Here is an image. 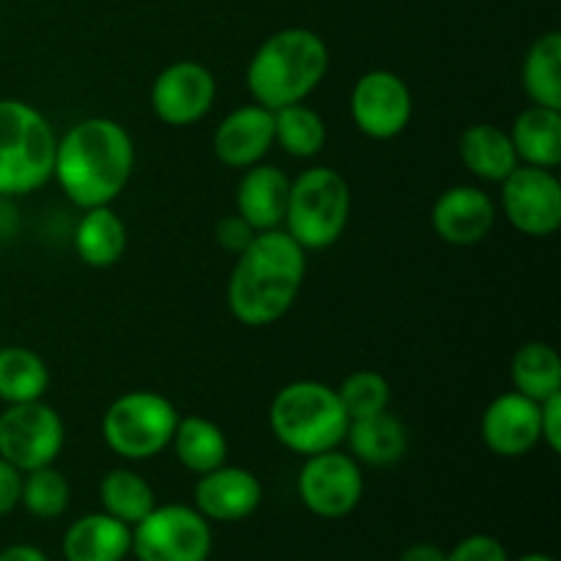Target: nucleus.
<instances>
[{
    "instance_id": "f257e3e1",
    "label": "nucleus",
    "mask_w": 561,
    "mask_h": 561,
    "mask_svg": "<svg viewBox=\"0 0 561 561\" xmlns=\"http://www.w3.org/2000/svg\"><path fill=\"white\" fill-rule=\"evenodd\" d=\"M135 140L107 115L77 121L58 137L53 179L77 208L113 206L135 173Z\"/></svg>"
},
{
    "instance_id": "f03ea898",
    "label": "nucleus",
    "mask_w": 561,
    "mask_h": 561,
    "mask_svg": "<svg viewBox=\"0 0 561 561\" xmlns=\"http://www.w3.org/2000/svg\"><path fill=\"white\" fill-rule=\"evenodd\" d=\"M307 277V250L283 228L255 233L244 252L236 255L228 279V310L250 329L283 321L296 305Z\"/></svg>"
},
{
    "instance_id": "7ed1b4c3",
    "label": "nucleus",
    "mask_w": 561,
    "mask_h": 561,
    "mask_svg": "<svg viewBox=\"0 0 561 561\" xmlns=\"http://www.w3.org/2000/svg\"><path fill=\"white\" fill-rule=\"evenodd\" d=\"M329 71V47L310 27L272 33L247 64V91L266 110L305 102Z\"/></svg>"
},
{
    "instance_id": "20e7f679",
    "label": "nucleus",
    "mask_w": 561,
    "mask_h": 561,
    "mask_svg": "<svg viewBox=\"0 0 561 561\" xmlns=\"http://www.w3.org/2000/svg\"><path fill=\"white\" fill-rule=\"evenodd\" d=\"M348 425L337 389L312 378L285 383L268 405L274 442L301 458L343 447Z\"/></svg>"
},
{
    "instance_id": "39448f33",
    "label": "nucleus",
    "mask_w": 561,
    "mask_h": 561,
    "mask_svg": "<svg viewBox=\"0 0 561 561\" xmlns=\"http://www.w3.org/2000/svg\"><path fill=\"white\" fill-rule=\"evenodd\" d=\"M58 135L42 110L0 99V192L22 197L53 181Z\"/></svg>"
},
{
    "instance_id": "423d86ee",
    "label": "nucleus",
    "mask_w": 561,
    "mask_h": 561,
    "mask_svg": "<svg viewBox=\"0 0 561 561\" xmlns=\"http://www.w3.org/2000/svg\"><path fill=\"white\" fill-rule=\"evenodd\" d=\"M351 219V186L340 170L316 164L290 179L283 230L307 252L329 250Z\"/></svg>"
},
{
    "instance_id": "0eeeda50",
    "label": "nucleus",
    "mask_w": 561,
    "mask_h": 561,
    "mask_svg": "<svg viewBox=\"0 0 561 561\" xmlns=\"http://www.w3.org/2000/svg\"><path fill=\"white\" fill-rule=\"evenodd\" d=\"M173 400L151 389H131L115 398L102 414V438L124 460H151L173 442L179 425Z\"/></svg>"
},
{
    "instance_id": "6e6552de",
    "label": "nucleus",
    "mask_w": 561,
    "mask_h": 561,
    "mask_svg": "<svg viewBox=\"0 0 561 561\" xmlns=\"http://www.w3.org/2000/svg\"><path fill=\"white\" fill-rule=\"evenodd\" d=\"M211 548V520L190 504H157L131 526V553L137 561H208Z\"/></svg>"
},
{
    "instance_id": "1a4fd4ad",
    "label": "nucleus",
    "mask_w": 561,
    "mask_h": 561,
    "mask_svg": "<svg viewBox=\"0 0 561 561\" xmlns=\"http://www.w3.org/2000/svg\"><path fill=\"white\" fill-rule=\"evenodd\" d=\"M296 491L301 504L323 520H340L354 513L365 499V471L351 453L327 449L305 458Z\"/></svg>"
},
{
    "instance_id": "9d476101",
    "label": "nucleus",
    "mask_w": 561,
    "mask_h": 561,
    "mask_svg": "<svg viewBox=\"0 0 561 561\" xmlns=\"http://www.w3.org/2000/svg\"><path fill=\"white\" fill-rule=\"evenodd\" d=\"M64 416L44 400L14 403L0 414V458L22 474L53 466L64 453Z\"/></svg>"
},
{
    "instance_id": "9b49d317",
    "label": "nucleus",
    "mask_w": 561,
    "mask_h": 561,
    "mask_svg": "<svg viewBox=\"0 0 561 561\" xmlns=\"http://www.w3.org/2000/svg\"><path fill=\"white\" fill-rule=\"evenodd\" d=\"M499 208L518 233L548 239L561 228V181L553 170L518 164L499 192Z\"/></svg>"
},
{
    "instance_id": "f8f14e48",
    "label": "nucleus",
    "mask_w": 561,
    "mask_h": 561,
    "mask_svg": "<svg viewBox=\"0 0 561 561\" xmlns=\"http://www.w3.org/2000/svg\"><path fill=\"white\" fill-rule=\"evenodd\" d=\"M414 115L409 82L387 69L365 71L351 88V121L370 140H394Z\"/></svg>"
},
{
    "instance_id": "ddd939ff",
    "label": "nucleus",
    "mask_w": 561,
    "mask_h": 561,
    "mask_svg": "<svg viewBox=\"0 0 561 561\" xmlns=\"http://www.w3.org/2000/svg\"><path fill=\"white\" fill-rule=\"evenodd\" d=\"M217 102V77L201 60L164 66L151 85V110L164 126L184 129L206 118Z\"/></svg>"
},
{
    "instance_id": "4468645a",
    "label": "nucleus",
    "mask_w": 561,
    "mask_h": 561,
    "mask_svg": "<svg viewBox=\"0 0 561 561\" xmlns=\"http://www.w3.org/2000/svg\"><path fill=\"white\" fill-rule=\"evenodd\" d=\"M496 201L474 184H455L436 197L431 225L444 244L474 247L491 236L496 225Z\"/></svg>"
},
{
    "instance_id": "2eb2a0df",
    "label": "nucleus",
    "mask_w": 561,
    "mask_h": 561,
    "mask_svg": "<svg viewBox=\"0 0 561 561\" xmlns=\"http://www.w3.org/2000/svg\"><path fill=\"white\" fill-rule=\"evenodd\" d=\"M480 433L499 458H524L540 444V403L510 389L485 405Z\"/></svg>"
},
{
    "instance_id": "dca6fc26",
    "label": "nucleus",
    "mask_w": 561,
    "mask_h": 561,
    "mask_svg": "<svg viewBox=\"0 0 561 561\" xmlns=\"http://www.w3.org/2000/svg\"><path fill=\"white\" fill-rule=\"evenodd\" d=\"M263 502V485L255 471L244 466L222 463L219 469L201 474L195 485V510L206 520L239 524L257 513Z\"/></svg>"
},
{
    "instance_id": "f3484780",
    "label": "nucleus",
    "mask_w": 561,
    "mask_h": 561,
    "mask_svg": "<svg viewBox=\"0 0 561 561\" xmlns=\"http://www.w3.org/2000/svg\"><path fill=\"white\" fill-rule=\"evenodd\" d=\"M214 157L230 170H247L263 162L274 148V113L261 104H244L225 115L214 129Z\"/></svg>"
},
{
    "instance_id": "a211bd4d",
    "label": "nucleus",
    "mask_w": 561,
    "mask_h": 561,
    "mask_svg": "<svg viewBox=\"0 0 561 561\" xmlns=\"http://www.w3.org/2000/svg\"><path fill=\"white\" fill-rule=\"evenodd\" d=\"M288 192L290 179L285 170L263 162L252 164L236 186V214H241L255 228V233L283 228Z\"/></svg>"
},
{
    "instance_id": "6ab92c4d",
    "label": "nucleus",
    "mask_w": 561,
    "mask_h": 561,
    "mask_svg": "<svg viewBox=\"0 0 561 561\" xmlns=\"http://www.w3.org/2000/svg\"><path fill=\"white\" fill-rule=\"evenodd\" d=\"M131 553V526L107 513H88L66 529V561H124Z\"/></svg>"
},
{
    "instance_id": "aec40b11",
    "label": "nucleus",
    "mask_w": 561,
    "mask_h": 561,
    "mask_svg": "<svg viewBox=\"0 0 561 561\" xmlns=\"http://www.w3.org/2000/svg\"><path fill=\"white\" fill-rule=\"evenodd\" d=\"M458 157L474 179L488 181V184H502L520 164L510 131L499 129L496 124L466 126L458 140Z\"/></svg>"
},
{
    "instance_id": "412c9836",
    "label": "nucleus",
    "mask_w": 561,
    "mask_h": 561,
    "mask_svg": "<svg viewBox=\"0 0 561 561\" xmlns=\"http://www.w3.org/2000/svg\"><path fill=\"white\" fill-rule=\"evenodd\" d=\"M507 131L520 164L546 170L561 164V110L531 104L520 110Z\"/></svg>"
},
{
    "instance_id": "4be33fe9",
    "label": "nucleus",
    "mask_w": 561,
    "mask_h": 561,
    "mask_svg": "<svg viewBox=\"0 0 561 561\" xmlns=\"http://www.w3.org/2000/svg\"><path fill=\"white\" fill-rule=\"evenodd\" d=\"M345 444H348L351 455L362 466L383 469V466H394L405 458V453H409V431L387 409L381 414L351 422L348 433H345Z\"/></svg>"
},
{
    "instance_id": "5701e85b",
    "label": "nucleus",
    "mask_w": 561,
    "mask_h": 561,
    "mask_svg": "<svg viewBox=\"0 0 561 561\" xmlns=\"http://www.w3.org/2000/svg\"><path fill=\"white\" fill-rule=\"evenodd\" d=\"M129 236L113 206L85 208L75 228V252L85 266L110 268L124 257Z\"/></svg>"
},
{
    "instance_id": "b1692460",
    "label": "nucleus",
    "mask_w": 561,
    "mask_h": 561,
    "mask_svg": "<svg viewBox=\"0 0 561 561\" xmlns=\"http://www.w3.org/2000/svg\"><path fill=\"white\" fill-rule=\"evenodd\" d=\"M170 447H173L179 463L197 477L228 463L230 453L228 436H225L222 427L208 420V416L197 414L179 416Z\"/></svg>"
},
{
    "instance_id": "393cba45",
    "label": "nucleus",
    "mask_w": 561,
    "mask_h": 561,
    "mask_svg": "<svg viewBox=\"0 0 561 561\" xmlns=\"http://www.w3.org/2000/svg\"><path fill=\"white\" fill-rule=\"evenodd\" d=\"M510 381L515 392L526 398L542 400L561 394V356L551 343L531 340L513 354L510 362Z\"/></svg>"
},
{
    "instance_id": "a878e982",
    "label": "nucleus",
    "mask_w": 561,
    "mask_h": 561,
    "mask_svg": "<svg viewBox=\"0 0 561 561\" xmlns=\"http://www.w3.org/2000/svg\"><path fill=\"white\" fill-rule=\"evenodd\" d=\"M520 82L531 104L561 110V33L548 31L535 38L524 55Z\"/></svg>"
},
{
    "instance_id": "bb28decb",
    "label": "nucleus",
    "mask_w": 561,
    "mask_h": 561,
    "mask_svg": "<svg viewBox=\"0 0 561 561\" xmlns=\"http://www.w3.org/2000/svg\"><path fill=\"white\" fill-rule=\"evenodd\" d=\"M49 367L36 351L25 345L0 348V400L9 405L44 400L49 392Z\"/></svg>"
},
{
    "instance_id": "cd10ccee",
    "label": "nucleus",
    "mask_w": 561,
    "mask_h": 561,
    "mask_svg": "<svg viewBox=\"0 0 561 561\" xmlns=\"http://www.w3.org/2000/svg\"><path fill=\"white\" fill-rule=\"evenodd\" d=\"M102 513L113 515L121 524L135 526L157 507V493L151 482L131 469H110L99 482Z\"/></svg>"
},
{
    "instance_id": "c85d7f7f",
    "label": "nucleus",
    "mask_w": 561,
    "mask_h": 561,
    "mask_svg": "<svg viewBox=\"0 0 561 561\" xmlns=\"http://www.w3.org/2000/svg\"><path fill=\"white\" fill-rule=\"evenodd\" d=\"M274 113V146L283 148L294 159H312L327 146V121L316 107L305 102L272 110Z\"/></svg>"
},
{
    "instance_id": "c756f323",
    "label": "nucleus",
    "mask_w": 561,
    "mask_h": 561,
    "mask_svg": "<svg viewBox=\"0 0 561 561\" xmlns=\"http://www.w3.org/2000/svg\"><path fill=\"white\" fill-rule=\"evenodd\" d=\"M20 504L38 520H53L69 510L71 485L55 466H42L22 474Z\"/></svg>"
},
{
    "instance_id": "7c9ffc66",
    "label": "nucleus",
    "mask_w": 561,
    "mask_h": 561,
    "mask_svg": "<svg viewBox=\"0 0 561 561\" xmlns=\"http://www.w3.org/2000/svg\"><path fill=\"white\" fill-rule=\"evenodd\" d=\"M337 398L343 403L348 420H365V416L381 414L392 403V383L378 370H354L343 378L337 387Z\"/></svg>"
},
{
    "instance_id": "2f4dec72",
    "label": "nucleus",
    "mask_w": 561,
    "mask_h": 561,
    "mask_svg": "<svg viewBox=\"0 0 561 561\" xmlns=\"http://www.w3.org/2000/svg\"><path fill=\"white\" fill-rule=\"evenodd\" d=\"M444 561H510L507 548L491 535H471L460 540Z\"/></svg>"
},
{
    "instance_id": "473e14b6",
    "label": "nucleus",
    "mask_w": 561,
    "mask_h": 561,
    "mask_svg": "<svg viewBox=\"0 0 561 561\" xmlns=\"http://www.w3.org/2000/svg\"><path fill=\"white\" fill-rule=\"evenodd\" d=\"M214 236H217V244L222 247L225 252L239 255V252H244L247 247H250V241L255 239V228H252L241 214H228V217H222L217 222Z\"/></svg>"
},
{
    "instance_id": "72a5a7b5",
    "label": "nucleus",
    "mask_w": 561,
    "mask_h": 561,
    "mask_svg": "<svg viewBox=\"0 0 561 561\" xmlns=\"http://www.w3.org/2000/svg\"><path fill=\"white\" fill-rule=\"evenodd\" d=\"M540 444L551 453H561V394L540 403Z\"/></svg>"
},
{
    "instance_id": "f704fd0d",
    "label": "nucleus",
    "mask_w": 561,
    "mask_h": 561,
    "mask_svg": "<svg viewBox=\"0 0 561 561\" xmlns=\"http://www.w3.org/2000/svg\"><path fill=\"white\" fill-rule=\"evenodd\" d=\"M22 471L14 469L9 460L0 458V518L20 507Z\"/></svg>"
},
{
    "instance_id": "c9c22d12",
    "label": "nucleus",
    "mask_w": 561,
    "mask_h": 561,
    "mask_svg": "<svg viewBox=\"0 0 561 561\" xmlns=\"http://www.w3.org/2000/svg\"><path fill=\"white\" fill-rule=\"evenodd\" d=\"M447 559V551L433 542H416V546H409L403 553H400V561H444Z\"/></svg>"
},
{
    "instance_id": "e433bc0d",
    "label": "nucleus",
    "mask_w": 561,
    "mask_h": 561,
    "mask_svg": "<svg viewBox=\"0 0 561 561\" xmlns=\"http://www.w3.org/2000/svg\"><path fill=\"white\" fill-rule=\"evenodd\" d=\"M0 561H49L47 553L36 546H27V542H16L0 551Z\"/></svg>"
},
{
    "instance_id": "4c0bfd02",
    "label": "nucleus",
    "mask_w": 561,
    "mask_h": 561,
    "mask_svg": "<svg viewBox=\"0 0 561 561\" xmlns=\"http://www.w3.org/2000/svg\"><path fill=\"white\" fill-rule=\"evenodd\" d=\"M518 561H557V559H551L548 553H526V557H520Z\"/></svg>"
},
{
    "instance_id": "58836bf2",
    "label": "nucleus",
    "mask_w": 561,
    "mask_h": 561,
    "mask_svg": "<svg viewBox=\"0 0 561 561\" xmlns=\"http://www.w3.org/2000/svg\"><path fill=\"white\" fill-rule=\"evenodd\" d=\"M3 201H5V195H3V192H0V211H3Z\"/></svg>"
}]
</instances>
